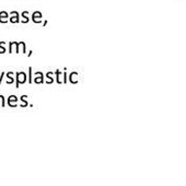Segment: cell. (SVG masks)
<instances>
[{"instance_id":"obj_16","label":"cell","mask_w":186,"mask_h":186,"mask_svg":"<svg viewBox=\"0 0 186 186\" xmlns=\"http://www.w3.org/2000/svg\"><path fill=\"white\" fill-rule=\"evenodd\" d=\"M33 79H32V67L29 68V83H32Z\"/></svg>"},{"instance_id":"obj_5","label":"cell","mask_w":186,"mask_h":186,"mask_svg":"<svg viewBox=\"0 0 186 186\" xmlns=\"http://www.w3.org/2000/svg\"><path fill=\"white\" fill-rule=\"evenodd\" d=\"M34 82H35L36 84H41V83L44 82V76H43V74L41 72V71H37V72L35 74Z\"/></svg>"},{"instance_id":"obj_7","label":"cell","mask_w":186,"mask_h":186,"mask_svg":"<svg viewBox=\"0 0 186 186\" xmlns=\"http://www.w3.org/2000/svg\"><path fill=\"white\" fill-rule=\"evenodd\" d=\"M9 19V14L6 11H1L0 12V23H7Z\"/></svg>"},{"instance_id":"obj_11","label":"cell","mask_w":186,"mask_h":186,"mask_svg":"<svg viewBox=\"0 0 186 186\" xmlns=\"http://www.w3.org/2000/svg\"><path fill=\"white\" fill-rule=\"evenodd\" d=\"M55 74H56V82H57L58 84L62 83V81H61V79H60V76H61L60 70H59V69H57V70L55 71Z\"/></svg>"},{"instance_id":"obj_9","label":"cell","mask_w":186,"mask_h":186,"mask_svg":"<svg viewBox=\"0 0 186 186\" xmlns=\"http://www.w3.org/2000/svg\"><path fill=\"white\" fill-rule=\"evenodd\" d=\"M21 16H22V18H23V20L21 21L22 23H28L30 21V19H29V12H28V11H23Z\"/></svg>"},{"instance_id":"obj_10","label":"cell","mask_w":186,"mask_h":186,"mask_svg":"<svg viewBox=\"0 0 186 186\" xmlns=\"http://www.w3.org/2000/svg\"><path fill=\"white\" fill-rule=\"evenodd\" d=\"M7 77H8V81H7V83H8V84H11V83H13V82H14L12 71H9V72L7 74Z\"/></svg>"},{"instance_id":"obj_8","label":"cell","mask_w":186,"mask_h":186,"mask_svg":"<svg viewBox=\"0 0 186 186\" xmlns=\"http://www.w3.org/2000/svg\"><path fill=\"white\" fill-rule=\"evenodd\" d=\"M69 81L74 84L78 83V74L76 71H74V72H71V74H69Z\"/></svg>"},{"instance_id":"obj_12","label":"cell","mask_w":186,"mask_h":186,"mask_svg":"<svg viewBox=\"0 0 186 186\" xmlns=\"http://www.w3.org/2000/svg\"><path fill=\"white\" fill-rule=\"evenodd\" d=\"M46 78L48 79V81L46 82V83L51 84L54 82V78H53V72H51V71H48L47 74H46Z\"/></svg>"},{"instance_id":"obj_15","label":"cell","mask_w":186,"mask_h":186,"mask_svg":"<svg viewBox=\"0 0 186 186\" xmlns=\"http://www.w3.org/2000/svg\"><path fill=\"white\" fill-rule=\"evenodd\" d=\"M4 105H6V100H4V96L0 95V106H1V107H4Z\"/></svg>"},{"instance_id":"obj_1","label":"cell","mask_w":186,"mask_h":186,"mask_svg":"<svg viewBox=\"0 0 186 186\" xmlns=\"http://www.w3.org/2000/svg\"><path fill=\"white\" fill-rule=\"evenodd\" d=\"M16 89L20 87V84L25 83L26 82V74L25 72H23V71H21V72H16Z\"/></svg>"},{"instance_id":"obj_18","label":"cell","mask_w":186,"mask_h":186,"mask_svg":"<svg viewBox=\"0 0 186 186\" xmlns=\"http://www.w3.org/2000/svg\"><path fill=\"white\" fill-rule=\"evenodd\" d=\"M4 74H6V72H2V74H0V86H1V82H2V79H3V77H4Z\"/></svg>"},{"instance_id":"obj_2","label":"cell","mask_w":186,"mask_h":186,"mask_svg":"<svg viewBox=\"0 0 186 186\" xmlns=\"http://www.w3.org/2000/svg\"><path fill=\"white\" fill-rule=\"evenodd\" d=\"M18 101H19V99H18L16 95H10L8 97V105L10 107H16V102Z\"/></svg>"},{"instance_id":"obj_17","label":"cell","mask_w":186,"mask_h":186,"mask_svg":"<svg viewBox=\"0 0 186 186\" xmlns=\"http://www.w3.org/2000/svg\"><path fill=\"white\" fill-rule=\"evenodd\" d=\"M64 76V80H62V83H67V72H64L62 74Z\"/></svg>"},{"instance_id":"obj_13","label":"cell","mask_w":186,"mask_h":186,"mask_svg":"<svg viewBox=\"0 0 186 186\" xmlns=\"http://www.w3.org/2000/svg\"><path fill=\"white\" fill-rule=\"evenodd\" d=\"M26 99H28V95H22L21 97H20V100L23 102V104L21 105V107H25V106L29 105V103H28V101H26Z\"/></svg>"},{"instance_id":"obj_3","label":"cell","mask_w":186,"mask_h":186,"mask_svg":"<svg viewBox=\"0 0 186 186\" xmlns=\"http://www.w3.org/2000/svg\"><path fill=\"white\" fill-rule=\"evenodd\" d=\"M13 47L16 48V54H19L20 53V43H18V42H10L9 43V53L10 54H12Z\"/></svg>"},{"instance_id":"obj_14","label":"cell","mask_w":186,"mask_h":186,"mask_svg":"<svg viewBox=\"0 0 186 186\" xmlns=\"http://www.w3.org/2000/svg\"><path fill=\"white\" fill-rule=\"evenodd\" d=\"M4 45H6V43L4 42H0V54L6 53V47H3Z\"/></svg>"},{"instance_id":"obj_6","label":"cell","mask_w":186,"mask_h":186,"mask_svg":"<svg viewBox=\"0 0 186 186\" xmlns=\"http://www.w3.org/2000/svg\"><path fill=\"white\" fill-rule=\"evenodd\" d=\"M42 13L39 12V11H35V12L32 14V20L34 23H41V19H42Z\"/></svg>"},{"instance_id":"obj_4","label":"cell","mask_w":186,"mask_h":186,"mask_svg":"<svg viewBox=\"0 0 186 186\" xmlns=\"http://www.w3.org/2000/svg\"><path fill=\"white\" fill-rule=\"evenodd\" d=\"M9 21L11 23H19L20 22V14L18 11H12L11 12V16H10Z\"/></svg>"}]
</instances>
